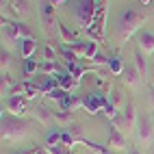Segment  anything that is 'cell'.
Here are the masks:
<instances>
[{"label": "cell", "instance_id": "12", "mask_svg": "<svg viewBox=\"0 0 154 154\" xmlns=\"http://www.w3.org/2000/svg\"><path fill=\"white\" fill-rule=\"evenodd\" d=\"M132 61H135V69L139 72L141 80H143V83H148V78H150V67H148V61H146V57H143L141 50H139V52H135Z\"/></svg>", "mask_w": 154, "mask_h": 154}, {"label": "cell", "instance_id": "26", "mask_svg": "<svg viewBox=\"0 0 154 154\" xmlns=\"http://www.w3.org/2000/svg\"><path fill=\"white\" fill-rule=\"evenodd\" d=\"M54 119H59L61 124H72V113L69 111H57L54 113Z\"/></svg>", "mask_w": 154, "mask_h": 154}, {"label": "cell", "instance_id": "18", "mask_svg": "<svg viewBox=\"0 0 154 154\" xmlns=\"http://www.w3.org/2000/svg\"><path fill=\"white\" fill-rule=\"evenodd\" d=\"M35 117H37V122H42L46 126V124H50V122L54 119V113H50L46 106H39V109H35Z\"/></svg>", "mask_w": 154, "mask_h": 154}, {"label": "cell", "instance_id": "32", "mask_svg": "<svg viewBox=\"0 0 154 154\" xmlns=\"http://www.w3.org/2000/svg\"><path fill=\"white\" fill-rule=\"evenodd\" d=\"M150 104L154 106V85H152V89H150Z\"/></svg>", "mask_w": 154, "mask_h": 154}, {"label": "cell", "instance_id": "4", "mask_svg": "<svg viewBox=\"0 0 154 154\" xmlns=\"http://www.w3.org/2000/svg\"><path fill=\"white\" fill-rule=\"evenodd\" d=\"M2 37L7 42H20V39H30V28L22 22H5L2 20Z\"/></svg>", "mask_w": 154, "mask_h": 154}, {"label": "cell", "instance_id": "29", "mask_svg": "<svg viewBox=\"0 0 154 154\" xmlns=\"http://www.w3.org/2000/svg\"><path fill=\"white\" fill-rule=\"evenodd\" d=\"M0 65H2V72H5L9 65H11V54H9V52H5V50L0 52Z\"/></svg>", "mask_w": 154, "mask_h": 154}, {"label": "cell", "instance_id": "14", "mask_svg": "<svg viewBox=\"0 0 154 154\" xmlns=\"http://www.w3.org/2000/svg\"><path fill=\"white\" fill-rule=\"evenodd\" d=\"M122 78H124V83H126L128 87H137L139 83H143L141 76H139V72H137L135 67H126L124 74H122Z\"/></svg>", "mask_w": 154, "mask_h": 154}, {"label": "cell", "instance_id": "7", "mask_svg": "<svg viewBox=\"0 0 154 154\" xmlns=\"http://www.w3.org/2000/svg\"><path fill=\"white\" fill-rule=\"evenodd\" d=\"M137 135H139V141L143 143V148L152 143V139H154V122H152V117H148V115L139 117V124H137Z\"/></svg>", "mask_w": 154, "mask_h": 154}, {"label": "cell", "instance_id": "36", "mask_svg": "<svg viewBox=\"0 0 154 154\" xmlns=\"http://www.w3.org/2000/svg\"><path fill=\"white\" fill-rule=\"evenodd\" d=\"M152 122H154V115H152Z\"/></svg>", "mask_w": 154, "mask_h": 154}, {"label": "cell", "instance_id": "17", "mask_svg": "<svg viewBox=\"0 0 154 154\" xmlns=\"http://www.w3.org/2000/svg\"><path fill=\"white\" fill-rule=\"evenodd\" d=\"M59 33H61V42H63L65 46H74V44L78 42V39H76V35L72 33V30H69L65 24H61V22H59Z\"/></svg>", "mask_w": 154, "mask_h": 154}, {"label": "cell", "instance_id": "11", "mask_svg": "<svg viewBox=\"0 0 154 154\" xmlns=\"http://www.w3.org/2000/svg\"><path fill=\"white\" fill-rule=\"evenodd\" d=\"M42 20H44L48 33H52V28H59L57 15H54V5H52V2H46V5H44V9H42Z\"/></svg>", "mask_w": 154, "mask_h": 154}, {"label": "cell", "instance_id": "5", "mask_svg": "<svg viewBox=\"0 0 154 154\" xmlns=\"http://www.w3.org/2000/svg\"><path fill=\"white\" fill-rule=\"evenodd\" d=\"M104 22H106V7L102 5L98 9V13L94 17V22H91V26L87 28V35L91 37V42H102V37H104Z\"/></svg>", "mask_w": 154, "mask_h": 154}, {"label": "cell", "instance_id": "1", "mask_svg": "<svg viewBox=\"0 0 154 154\" xmlns=\"http://www.w3.org/2000/svg\"><path fill=\"white\" fill-rule=\"evenodd\" d=\"M143 22H146V13L137 11V9H128V11H124L119 15V20H117V26H115L117 42L126 44L135 33H139V28L143 26Z\"/></svg>", "mask_w": 154, "mask_h": 154}, {"label": "cell", "instance_id": "20", "mask_svg": "<svg viewBox=\"0 0 154 154\" xmlns=\"http://www.w3.org/2000/svg\"><path fill=\"white\" fill-rule=\"evenodd\" d=\"M11 11L15 15H28V2L26 0H11Z\"/></svg>", "mask_w": 154, "mask_h": 154}, {"label": "cell", "instance_id": "23", "mask_svg": "<svg viewBox=\"0 0 154 154\" xmlns=\"http://www.w3.org/2000/svg\"><path fill=\"white\" fill-rule=\"evenodd\" d=\"M67 96H69V94H67V91H63L61 87H57V89L50 91V94H46V98H48V100H57V102H61V100L67 98Z\"/></svg>", "mask_w": 154, "mask_h": 154}, {"label": "cell", "instance_id": "37", "mask_svg": "<svg viewBox=\"0 0 154 154\" xmlns=\"http://www.w3.org/2000/svg\"><path fill=\"white\" fill-rule=\"evenodd\" d=\"M152 57H154V54H152Z\"/></svg>", "mask_w": 154, "mask_h": 154}, {"label": "cell", "instance_id": "25", "mask_svg": "<svg viewBox=\"0 0 154 154\" xmlns=\"http://www.w3.org/2000/svg\"><path fill=\"white\" fill-rule=\"evenodd\" d=\"M0 91L5 94H11V76L7 74V72H2V80H0Z\"/></svg>", "mask_w": 154, "mask_h": 154}, {"label": "cell", "instance_id": "27", "mask_svg": "<svg viewBox=\"0 0 154 154\" xmlns=\"http://www.w3.org/2000/svg\"><path fill=\"white\" fill-rule=\"evenodd\" d=\"M44 59L46 61H57V50L52 48V44H46L44 46Z\"/></svg>", "mask_w": 154, "mask_h": 154}, {"label": "cell", "instance_id": "2", "mask_svg": "<svg viewBox=\"0 0 154 154\" xmlns=\"http://www.w3.org/2000/svg\"><path fill=\"white\" fill-rule=\"evenodd\" d=\"M0 126H2V141H20L30 135V124L24 122L22 117H15V115H5L2 113V122H0Z\"/></svg>", "mask_w": 154, "mask_h": 154}, {"label": "cell", "instance_id": "24", "mask_svg": "<svg viewBox=\"0 0 154 154\" xmlns=\"http://www.w3.org/2000/svg\"><path fill=\"white\" fill-rule=\"evenodd\" d=\"M37 72H39V63H35L33 59L24 61V74L26 76H33V74H37Z\"/></svg>", "mask_w": 154, "mask_h": 154}, {"label": "cell", "instance_id": "6", "mask_svg": "<svg viewBox=\"0 0 154 154\" xmlns=\"http://www.w3.org/2000/svg\"><path fill=\"white\" fill-rule=\"evenodd\" d=\"M83 102H85V111L89 113V115H96V113H100V111H104V106L109 104V100L100 94V91H94V94H87L85 98H83Z\"/></svg>", "mask_w": 154, "mask_h": 154}, {"label": "cell", "instance_id": "31", "mask_svg": "<svg viewBox=\"0 0 154 154\" xmlns=\"http://www.w3.org/2000/svg\"><path fill=\"white\" fill-rule=\"evenodd\" d=\"M48 2H52L54 7H61V5H63V2H67V0H48Z\"/></svg>", "mask_w": 154, "mask_h": 154}, {"label": "cell", "instance_id": "9", "mask_svg": "<svg viewBox=\"0 0 154 154\" xmlns=\"http://www.w3.org/2000/svg\"><path fill=\"white\" fill-rule=\"evenodd\" d=\"M74 52L78 54V59H94L98 54V42H76L74 46H69Z\"/></svg>", "mask_w": 154, "mask_h": 154}, {"label": "cell", "instance_id": "34", "mask_svg": "<svg viewBox=\"0 0 154 154\" xmlns=\"http://www.w3.org/2000/svg\"><path fill=\"white\" fill-rule=\"evenodd\" d=\"M150 76H154V67H152V69H150Z\"/></svg>", "mask_w": 154, "mask_h": 154}, {"label": "cell", "instance_id": "16", "mask_svg": "<svg viewBox=\"0 0 154 154\" xmlns=\"http://www.w3.org/2000/svg\"><path fill=\"white\" fill-rule=\"evenodd\" d=\"M76 85H78V80L72 76L69 72H67V74H61V76H59V87L63 89V91H67V94H69V91L74 89Z\"/></svg>", "mask_w": 154, "mask_h": 154}, {"label": "cell", "instance_id": "28", "mask_svg": "<svg viewBox=\"0 0 154 154\" xmlns=\"http://www.w3.org/2000/svg\"><path fill=\"white\" fill-rule=\"evenodd\" d=\"M91 63H94V65H104V67H109V63H111V59L98 52V54H96L94 59H91Z\"/></svg>", "mask_w": 154, "mask_h": 154}, {"label": "cell", "instance_id": "10", "mask_svg": "<svg viewBox=\"0 0 154 154\" xmlns=\"http://www.w3.org/2000/svg\"><path fill=\"white\" fill-rule=\"evenodd\" d=\"M126 135L122 132L119 128H115L111 124L109 128V141H106V148H113V150H126Z\"/></svg>", "mask_w": 154, "mask_h": 154}, {"label": "cell", "instance_id": "21", "mask_svg": "<svg viewBox=\"0 0 154 154\" xmlns=\"http://www.w3.org/2000/svg\"><path fill=\"white\" fill-rule=\"evenodd\" d=\"M39 72L50 76H61L59 74V67H57V61H46V63H39Z\"/></svg>", "mask_w": 154, "mask_h": 154}, {"label": "cell", "instance_id": "13", "mask_svg": "<svg viewBox=\"0 0 154 154\" xmlns=\"http://www.w3.org/2000/svg\"><path fill=\"white\" fill-rule=\"evenodd\" d=\"M139 50L143 54H154V33L141 30L139 33Z\"/></svg>", "mask_w": 154, "mask_h": 154}, {"label": "cell", "instance_id": "3", "mask_svg": "<svg viewBox=\"0 0 154 154\" xmlns=\"http://www.w3.org/2000/svg\"><path fill=\"white\" fill-rule=\"evenodd\" d=\"M102 5H104V0H78L76 2L74 15H76V22L80 24L83 30H87L91 26V22H94V17Z\"/></svg>", "mask_w": 154, "mask_h": 154}, {"label": "cell", "instance_id": "33", "mask_svg": "<svg viewBox=\"0 0 154 154\" xmlns=\"http://www.w3.org/2000/svg\"><path fill=\"white\" fill-rule=\"evenodd\" d=\"M128 154H143V152H141V150H137V148H132V150H130Z\"/></svg>", "mask_w": 154, "mask_h": 154}, {"label": "cell", "instance_id": "22", "mask_svg": "<svg viewBox=\"0 0 154 154\" xmlns=\"http://www.w3.org/2000/svg\"><path fill=\"white\" fill-rule=\"evenodd\" d=\"M46 152L48 154H72L67 146H63V143H57V146H46Z\"/></svg>", "mask_w": 154, "mask_h": 154}, {"label": "cell", "instance_id": "8", "mask_svg": "<svg viewBox=\"0 0 154 154\" xmlns=\"http://www.w3.org/2000/svg\"><path fill=\"white\" fill-rule=\"evenodd\" d=\"M7 109H9V113L15 115V117L28 115V102H26V98H22V96H9Z\"/></svg>", "mask_w": 154, "mask_h": 154}, {"label": "cell", "instance_id": "15", "mask_svg": "<svg viewBox=\"0 0 154 154\" xmlns=\"http://www.w3.org/2000/svg\"><path fill=\"white\" fill-rule=\"evenodd\" d=\"M20 50H22V59L28 61L30 57L35 54V50H37V42H35L33 37H30V39H22V46H20Z\"/></svg>", "mask_w": 154, "mask_h": 154}, {"label": "cell", "instance_id": "30", "mask_svg": "<svg viewBox=\"0 0 154 154\" xmlns=\"http://www.w3.org/2000/svg\"><path fill=\"white\" fill-rule=\"evenodd\" d=\"M17 154H44L39 148H33V150H26V152H17Z\"/></svg>", "mask_w": 154, "mask_h": 154}, {"label": "cell", "instance_id": "19", "mask_svg": "<svg viewBox=\"0 0 154 154\" xmlns=\"http://www.w3.org/2000/svg\"><path fill=\"white\" fill-rule=\"evenodd\" d=\"M124 61H122L119 57H113L111 59V63H109V72H111V74L113 76H122V74H124Z\"/></svg>", "mask_w": 154, "mask_h": 154}, {"label": "cell", "instance_id": "35", "mask_svg": "<svg viewBox=\"0 0 154 154\" xmlns=\"http://www.w3.org/2000/svg\"><path fill=\"white\" fill-rule=\"evenodd\" d=\"M141 2H143V5H148V2H150V0H141Z\"/></svg>", "mask_w": 154, "mask_h": 154}]
</instances>
